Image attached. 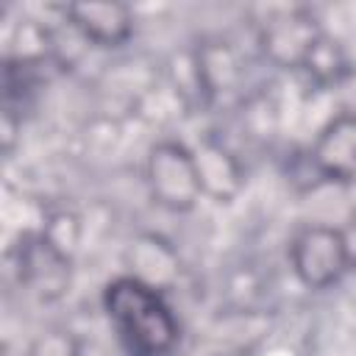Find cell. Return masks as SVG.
<instances>
[{"label": "cell", "instance_id": "6da1fadb", "mask_svg": "<svg viewBox=\"0 0 356 356\" xmlns=\"http://www.w3.org/2000/svg\"><path fill=\"white\" fill-rule=\"evenodd\" d=\"M111 314L117 320L120 337L136 356H156L172 339V323L167 309L142 286L128 284V289H114Z\"/></svg>", "mask_w": 356, "mask_h": 356}]
</instances>
